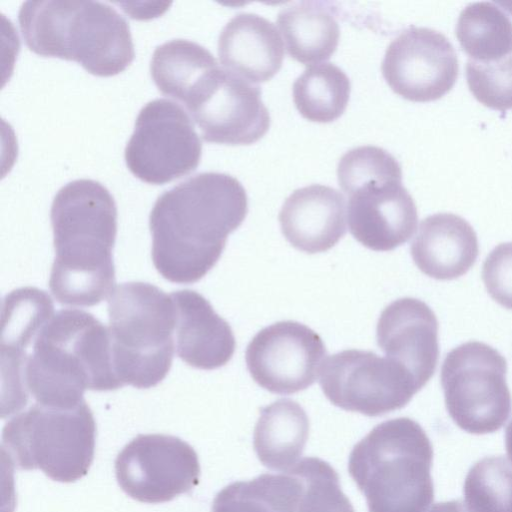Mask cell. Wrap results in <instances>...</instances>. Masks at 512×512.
<instances>
[{
  "label": "cell",
  "instance_id": "d6986e66",
  "mask_svg": "<svg viewBox=\"0 0 512 512\" xmlns=\"http://www.w3.org/2000/svg\"><path fill=\"white\" fill-rule=\"evenodd\" d=\"M176 307V351L185 363L204 370L227 364L235 351L233 331L209 301L193 290L170 294Z\"/></svg>",
  "mask_w": 512,
  "mask_h": 512
},
{
  "label": "cell",
  "instance_id": "ffe728a7",
  "mask_svg": "<svg viewBox=\"0 0 512 512\" xmlns=\"http://www.w3.org/2000/svg\"><path fill=\"white\" fill-rule=\"evenodd\" d=\"M410 253L425 275L436 280L456 279L466 274L477 260V234L459 215L433 214L421 221Z\"/></svg>",
  "mask_w": 512,
  "mask_h": 512
},
{
  "label": "cell",
  "instance_id": "7a4b0ae2",
  "mask_svg": "<svg viewBox=\"0 0 512 512\" xmlns=\"http://www.w3.org/2000/svg\"><path fill=\"white\" fill-rule=\"evenodd\" d=\"M55 258L49 288L58 303L94 306L115 285L113 247L117 207L109 190L92 179L62 186L51 204Z\"/></svg>",
  "mask_w": 512,
  "mask_h": 512
},
{
  "label": "cell",
  "instance_id": "277c9868",
  "mask_svg": "<svg viewBox=\"0 0 512 512\" xmlns=\"http://www.w3.org/2000/svg\"><path fill=\"white\" fill-rule=\"evenodd\" d=\"M18 22L31 51L76 61L96 76L119 74L135 56L128 22L106 3L26 1Z\"/></svg>",
  "mask_w": 512,
  "mask_h": 512
},
{
  "label": "cell",
  "instance_id": "8fae6325",
  "mask_svg": "<svg viewBox=\"0 0 512 512\" xmlns=\"http://www.w3.org/2000/svg\"><path fill=\"white\" fill-rule=\"evenodd\" d=\"M319 384L333 405L369 417L405 407L421 390L397 362L357 349L329 356L320 369Z\"/></svg>",
  "mask_w": 512,
  "mask_h": 512
},
{
  "label": "cell",
  "instance_id": "52a82bcc",
  "mask_svg": "<svg viewBox=\"0 0 512 512\" xmlns=\"http://www.w3.org/2000/svg\"><path fill=\"white\" fill-rule=\"evenodd\" d=\"M261 88L220 67L213 54L200 52L168 85L164 95L187 109L206 142L249 145L270 127Z\"/></svg>",
  "mask_w": 512,
  "mask_h": 512
},
{
  "label": "cell",
  "instance_id": "ac0fdd59",
  "mask_svg": "<svg viewBox=\"0 0 512 512\" xmlns=\"http://www.w3.org/2000/svg\"><path fill=\"white\" fill-rule=\"evenodd\" d=\"M278 219L294 248L308 254L325 252L346 233L345 198L330 186L301 187L284 201Z\"/></svg>",
  "mask_w": 512,
  "mask_h": 512
},
{
  "label": "cell",
  "instance_id": "44dd1931",
  "mask_svg": "<svg viewBox=\"0 0 512 512\" xmlns=\"http://www.w3.org/2000/svg\"><path fill=\"white\" fill-rule=\"evenodd\" d=\"M218 56L225 69L252 83H262L280 70L284 44L271 21L254 13H239L219 34Z\"/></svg>",
  "mask_w": 512,
  "mask_h": 512
},
{
  "label": "cell",
  "instance_id": "f1b7e54d",
  "mask_svg": "<svg viewBox=\"0 0 512 512\" xmlns=\"http://www.w3.org/2000/svg\"><path fill=\"white\" fill-rule=\"evenodd\" d=\"M390 178H402L401 166L394 156L377 146L355 147L337 165L338 183L346 194L370 181Z\"/></svg>",
  "mask_w": 512,
  "mask_h": 512
},
{
  "label": "cell",
  "instance_id": "4fadbf2b",
  "mask_svg": "<svg viewBox=\"0 0 512 512\" xmlns=\"http://www.w3.org/2000/svg\"><path fill=\"white\" fill-rule=\"evenodd\" d=\"M326 347L322 338L296 321H280L260 330L249 342L245 360L253 380L281 395L307 389L317 379Z\"/></svg>",
  "mask_w": 512,
  "mask_h": 512
},
{
  "label": "cell",
  "instance_id": "ba28073f",
  "mask_svg": "<svg viewBox=\"0 0 512 512\" xmlns=\"http://www.w3.org/2000/svg\"><path fill=\"white\" fill-rule=\"evenodd\" d=\"M95 436V420L85 400L73 408L35 403L5 424L2 447L19 469H40L54 481L69 483L87 474Z\"/></svg>",
  "mask_w": 512,
  "mask_h": 512
},
{
  "label": "cell",
  "instance_id": "1f68e13d",
  "mask_svg": "<svg viewBox=\"0 0 512 512\" xmlns=\"http://www.w3.org/2000/svg\"><path fill=\"white\" fill-rule=\"evenodd\" d=\"M428 512H467L459 500L436 503Z\"/></svg>",
  "mask_w": 512,
  "mask_h": 512
},
{
  "label": "cell",
  "instance_id": "4dcf8cb0",
  "mask_svg": "<svg viewBox=\"0 0 512 512\" xmlns=\"http://www.w3.org/2000/svg\"><path fill=\"white\" fill-rule=\"evenodd\" d=\"M481 276L491 298L512 310V242L501 243L489 253Z\"/></svg>",
  "mask_w": 512,
  "mask_h": 512
},
{
  "label": "cell",
  "instance_id": "3957f363",
  "mask_svg": "<svg viewBox=\"0 0 512 512\" xmlns=\"http://www.w3.org/2000/svg\"><path fill=\"white\" fill-rule=\"evenodd\" d=\"M22 368L24 393L35 403L73 408L85 390L122 387L112 360L109 329L92 314L63 309L37 334Z\"/></svg>",
  "mask_w": 512,
  "mask_h": 512
},
{
  "label": "cell",
  "instance_id": "9c48e42d",
  "mask_svg": "<svg viewBox=\"0 0 512 512\" xmlns=\"http://www.w3.org/2000/svg\"><path fill=\"white\" fill-rule=\"evenodd\" d=\"M507 362L490 345L469 341L453 348L441 366L447 412L462 430L476 435L498 431L512 412Z\"/></svg>",
  "mask_w": 512,
  "mask_h": 512
},
{
  "label": "cell",
  "instance_id": "8992f818",
  "mask_svg": "<svg viewBox=\"0 0 512 512\" xmlns=\"http://www.w3.org/2000/svg\"><path fill=\"white\" fill-rule=\"evenodd\" d=\"M115 374L122 385L150 388L169 372L176 307L171 295L145 282L116 286L108 298Z\"/></svg>",
  "mask_w": 512,
  "mask_h": 512
},
{
  "label": "cell",
  "instance_id": "9a60e30c",
  "mask_svg": "<svg viewBox=\"0 0 512 512\" xmlns=\"http://www.w3.org/2000/svg\"><path fill=\"white\" fill-rule=\"evenodd\" d=\"M347 195L350 233L368 249L394 250L415 232L417 208L402 178L370 181Z\"/></svg>",
  "mask_w": 512,
  "mask_h": 512
},
{
  "label": "cell",
  "instance_id": "d6a6232c",
  "mask_svg": "<svg viewBox=\"0 0 512 512\" xmlns=\"http://www.w3.org/2000/svg\"><path fill=\"white\" fill-rule=\"evenodd\" d=\"M505 447L509 459L512 461V420L505 430Z\"/></svg>",
  "mask_w": 512,
  "mask_h": 512
},
{
  "label": "cell",
  "instance_id": "f546056e",
  "mask_svg": "<svg viewBox=\"0 0 512 512\" xmlns=\"http://www.w3.org/2000/svg\"><path fill=\"white\" fill-rule=\"evenodd\" d=\"M466 80L473 96L486 107L512 109V53L493 62L468 59Z\"/></svg>",
  "mask_w": 512,
  "mask_h": 512
},
{
  "label": "cell",
  "instance_id": "e0dca14e",
  "mask_svg": "<svg viewBox=\"0 0 512 512\" xmlns=\"http://www.w3.org/2000/svg\"><path fill=\"white\" fill-rule=\"evenodd\" d=\"M438 320L423 301L404 297L381 313L376 340L386 357L406 368L422 389L435 373L438 358Z\"/></svg>",
  "mask_w": 512,
  "mask_h": 512
},
{
  "label": "cell",
  "instance_id": "484cf974",
  "mask_svg": "<svg viewBox=\"0 0 512 512\" xmlns=\"http://www.w3.org/2000/svg\"><path fill=\"white\" fill-rule=\"evenodd\" d=\"M351 92L346 73L332 63L307 67L293 84V101L307 120L328 123L345 111Z\"/></svg>",
  "mask_w": 512,
  "mask_h": 512
},
{
  "label": "cell",
  "instance_id": "6da1fadb",
  "mask_svg": "<svg viewBox=\"0 0 512 512\" xmlns=\"http://www.w3.org/2000/svg\"><path fill=\"white\" fill-rule=\"evenodd\" d=\"M247 212L244 187L226 173H198L165 191L149 215L155 268L170 282H197L217 263Z\"/></svg>",
  "mask_w": 512,
  "mask_h": 512
},
{
  "label": "cell",
  "instance_id": "d4e9b609",
  "mask_svg": "<svg viewBox=\"0 0 512 512\" xmlns=\"http://www.w3.org/2000/svg\"><path fill=\"white\" fill-rule=\"evenodd\" d=\"M456 36L473 61L493 62L512 53V21L491 2L467 5L458 17Z\"/></svg>",
  "mask_w": 512,
  "mask_h": 512
},
{
  "label": "cell",
  "instance_id": "7402d4cb",
  "mask_svg": "<svg viewBox=\"0 0 512 512\" xmlns=\"http://www.w3.org/2000/svg\"><path fill=\"white\" fill-rule=\"evenodd\" d=\"M308 435L305 410L291 399H279L260 409L253 446L265 467L287 472L300 461Z\"/></svg>",
  "mask_w": 512,
  "mask_h": 512
},
{
  "label": "cell",
  "instance_id": "83f0119b",
  "mask_svg": "<svg viewBox=\"0 0 512 512\" xmlns=\"http://www.w3.org/2000/svg\"><path fill=\"white\" fill-rule=\"evenodd\" d=\"M301 479L297 512H355L343 493L336 470L317 457H305L291 468Z\"/></svg>",
  "mask_w": 512,
  "mask_h": 512
},
{
  "label": "cell",
  "instance_id": "5b68a950",
  "mask_svg": "<svg viewBox=\"0 0 512 512\" xmlns=\"http://www.w3.org/2000/svg\"><path fill=\"white\" fill-rule=\"evenodd\" d=\"M433 447L408 417L376 425L354 445L348 472L369 512H428L434 500Z\"/></svg>",
  "mask_w": 512,
  "mask_h": 512
},
{
  "label": "cell",
  "instance_id": "30bf717a",
  "mask_svg": "<svg viewBox=\"0 0 512 512\" xmlns=\"http://www.w3.org/2000/svg\"><path fill=\"white\" fill-rule=\"evenodd\" d=\"M201 155L202 143L191 118L178 103L163 98L141 108L124 151L130 172L155 185L191 173Z\"/></svg>",
  "mask_w": 512,
  "mask_h": 512
},
{
  "label": "cell",
  "instance_id": "4316f807",
  "mask_svg": "<svg viewBox=\"0 0 512 512\" xmlns=\"http://www.w3.org/2000/svg\"><path fill=\"white\" fill-rule=\"evenodd\" d=\"M467 512H512V465L503 456L477 461L463 486Z\"/></svg>",
  "mask_w": 512,
  "mask_h": 512
},
{
  "label": "cell",
  "instance_id": "603a6c76",
  "mask_svg": "<svg viewBox=\"0 0 512 512\" xmlns=\"http://www.w3.org/2000/svg\"><path fill=\"white\" fill-rule=\"evenodd\" d=\"M277 25L288 54L302 64L328 60L337 49L339 24L320 2L302 1L286 6L278 13Z\"/></svg>",
  "mask_w": 512,
  "mask_h": 512
},
{
  "label": "cell",
  "instance_id": "cb8c5ba5",
  "mask_svg": "<svg viewBox=\"0 0 512 512\" xmlns=\"http://www.w3.org/2000/svg\"><path fill=\"white\" fill-rule=\"evenodd\" d=\"M302 490L292 470L265 473L227 485L214 498L212 512H297Z\"/></svg>",
  "mask_w": 512,
  "mask_h": 512
},
{
  "label": "cell",
  "instance_id": "5bb4252c",
  "mask_svg": "<svg viewBox=\"0 0 512 512\" xmlns=\"http://www.w3.org/2000/svg\"><path fill=\"white\" fill-rule=\"evenodd\" d=\"M381 70L396 94L413 102H429L452 89L459 64L445 35L431 28L411 26L388 45Z\"/></svg>",
  "mask_w": 512,
  "mask_h": 512
},
{
  "label": "cell",
  "instance_id": "7c38bea8",
  "mask_svg": "<svg viewBox=\"0 0 512 512\" xmlns=\"http://www.w3.org/2000/svg\"><path fill=\"white\" fill-rule=\"evenodd\" d=\"M115 473L131 498L145 503L170 501L199 482L196 452L181 439L163 434L138 435L118 454Z\"/></svg>",
  "mask_w": 512,
  "mask_h": 512
},
{
  "label": "cell",
  "instance_id": "2e32d148",
  "mask_svg": "<svg viewBox=\"0 0 512 512\" xmlns=\"http://www.w3.org/2000/svg\"><path fill=\"white\" fill-rule=\"evenodd\" d=\"M51 297L36 287L11 291L1 309L2 418L17 413L28 399L22 385V368L41 328L54 315Z\"/></svg>",
  "mask_w": 512,
  "mask_h": 512
}]
</instances>
